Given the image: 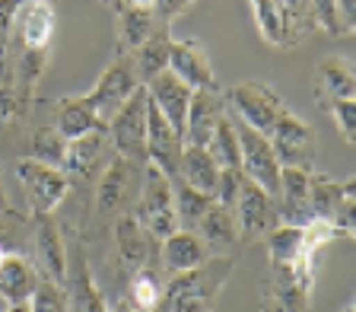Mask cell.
Segmentation results:
<instances>
[{
	"instance_id": "1",
	"label": "cell",
	"mask_w": 356,
	"mask_h": 312,
	"mask_svg": "<svg viewBox=\"0 0 356 312\" xmlns=\"http://www.w3.org/2000/svg\"><path fill=\"white\" fill-rule=\"evenodd\" d=\"M238 265V255H207V261L191 271H178L172 281H165L163 297L156 312H210L220 297V290L232 277Z\"/></svg>"
},
{
	"instance_id": "2",
	"label": "cell",
	"mask_w": 356,
	"mask_h": 312,
	"mask_svg": "<svg viewBox=\"0 0 356 312\" xmlns=\"http://www.w3.org/2000/svg\"><path fill=\"white\" fill-rule=\"evenodd\" d=\"M134 220L143 230L163 242L165 236L178 230V214H175V194H172V178L159 172L156 166H143V182L137 192V208H134Z\"/></svg>"
},
{
	"instance_id": "3",
	"label": "cell",
	"mask_w": 356,
	"mask_h": 312,
	"mask_svg": "<svg viewBox=\"0 0 356 312\" xmlns=\"http://www.w3.org/2000/svg\"><path fill=\"white\" fill-rule=\"evenodd\" d=\"M140 86L143 83H140V77H137V67H134V54H118V58L99 74L96 86L89 89L83 99H86L89 109L96 111V118L102 121V125H108L111 115H115Z\"/></svg>"
},
{
	"instance_id": "4",
	"label": "cell",
	"mask_w": 356,
	"mask_h": 312,
	"mask_svg": "<svg viewBox=\"0 0 356 312\" xmlns=\"http://www.w3.org/2000/svg\"><path fill=\"white\" fill-rule=\"evenodd\" d=\"M111 147L118 156L147 166V89H137L105 125Z\"/></svg>"
},
{
	"instance_id": "5",
	"label": "cell",
	"mask_w": 356,
	"mask_h": 312,
	"mask_svg": "<svg viewBox=\"0 0 356 312\" xmlns=\"http://www.w3.org/2000/svg\"><path fill=\"white\" fill-rule=\"evenodd\" d=\"M16 176L22 182V192L29 201L32 214H54L64 204L67 192H70V178L64 176V169L51 163H42L35 156H26L16 163Z\"/></svg>"
},
{
	"instance_id": "6",
	"label": "cell",
	"mask_w": 356,
	"mask_h": 312,
	"mask_svg": "<svg viewBox=\"0 0 356 312\" xmlns=\"http://www.w3.org/2000/svg\"><path fill=\"white\" fill-rule=\"evenodd\" d=\"M267 141L277 153L280 169H302V172H315V153H318V141L315 131L299 118L296 111H286L267 134Z\"/></svg>"
},
{
	"instance_id": "7",
	"label": "cell",
	"mask_w": 356,
	"mask_h": 312,
	"mask_svg": "<svg viewBox=\"0 0 356 312\" xmlns=\"http://www.w3.org/2000/svg\"><path fill=\"white\" fill-rule=\"evenodd\" d=\"M238 134V169L245 178H252L254 185H261L267 194H277L280 185V163H277V153L270 147L261 131L248 127L245 121H232Z\"/></svg>"
},
{
	"instance_id": "8",
	"label": "cell",
	"mask_w": 356,
	"mask_h": 312,
	"mask_svg": "<svg viewBox=\"0 0 356 312\" xmlns=\"http://www.w3.org/2000/svg\"><path fill=\"white\" fill-rule=\"evenodd\" d=\"M236 226H238V239L242 242H258L264 239L270 230L280 226V217H277V198L267 194L261 185H254L252 178L242 182V192H238L236 208Z\"/></svg>"
},
{
	"instance_id": "9",
	"label": "cell",
	"mask_w": 356,
	"mask_h": 312,
	"mask_svg": "<svg viewBox=\"0 0 356 312\" xmlns=\"http://www.w3.org/2000/svg\"><path fill=\"white\" fill-rule=\"evenodd\" d=\"M229 102L236 105L238 121H245L248 127L261 131L264 137L270 134V127L289 111L274 89L267 86V83H254V80L252 83H238V86L229 93Z\"/></svg>"
},
{
	"instance_id": "10",
	"label": "cell",
	"mask_w": 356,
	"mask_h": 312,
	"mask_svg": "<svg viewBox=\"0 0 356 312\" xmlns=\"http://www.w3.org/2000/svg\"><path fill=\"white\" fill-rule=\"evenodd\" d=\"M143 182V166L127 159V156H115L105 166L102 178H99L96 192V214L99 217H115L124 210V204L131 201L134 188H140Z\"/></svg>"
},
{
	"instance_id": "11",
	"label": "cell",
	"mask_w": 356,
	"mask_h": 312,
	"mask_svg": "<svg viewBox=\"0 0 356 312\" xmlns=\"http://www.w3.org/2000/svg\"><path fill=\"white\" fill-rule=\"evenodd\" d=\"M32 252L35 267L44 281L64 283L67 277V245L54 214H32Z\"/></svg>"
},
{
	"instance_id": "12",
	"label": "cell",
	"mask_w": 356,
	"mask_h": 312,
	"mask_svg": "<svg viewBox=\"0 0 356 312\" xmlns=\"http://www.w3.org/2000/svg\"><path fill=\"white\" fill-rule=\"evenodd\" d=\"M181 150H185L181 134L165 121V115L147 96V163L165 172L169 178H175L178 163H181Z\"/></svg>"
},
{
	"instance_id": "13",
	"label": "cell",
	"mask_w": 356,
	"mask_h": 312,
	"mask_svg": "<svg viewBox=\"0 0 356 312\" xmlns=\"http://www.w3.org/2000/svg\"><path fill=\"white\" fill-rule=\"evenodd\" d=\"M54 22H58V16H54L51 0H22L16 7L13 32L10 36L26 52H48L54 36Z\"/></svg>"
},
{
	"instance_id": "14",
	"label": "cell",
	"mask_w": 356,
	"mask_h": 312,
	"mask_svg": "<svg viewBox=\"0 0 356 312\" xmlns=\"http://www.w3.org/2000/svg\"><path fill=\"white\" fill-rule=\"evenodd\" d=\"M226 115V99L216 86L210 89H194L191 102H188V118H185V134L181 141L188 147H207L213 127L220 125V118Z\"/></svg>"
},
{
	"instance_id": "15",
	"label": "cell",
	"mask_w": 356,
	"mask_h": 312,
	"mask_svg": "<svg viewBox=\"0 0 356 312\" xmlns=\"http://www.w3.org/2000/svg\"><path fill=\"white\" fill-rule=\"evenodd\" d=\"M178 80H185L191 89H210L216 86L213 67H210L207 48L197 38H172L169 45V67Z\"/></svg>"
},
{
	"instance_id": "16",
	"label": "cell",
	"mask_w": 356,
	"mask_h": 312,
	"mask_svg": "<svg viewBox=\"0 0 356 312\" xmlns=\"http://www.w3.org/2000/svg\"><path fill=\"white\" fill-rule=\"evenodd\" d=\"M309 176L302 169H280V185H277V217L283 226H305L312 217L309 198Z\"/></svg>"
},
{
	"instance_id": "17",
	"label": "cell",
	"mask_w": 356,
	"mask_h": 312,
	"mask_svg": "<svg viewBox=\"0 0 356 312\" xmlns=\"http://www.w3.org/2000/svg\"><path fill=\"white\" fill-rule=\"evenodd\" d=\"M147 96L153 99V105L165 115L172 127L178 134H185V118H188V102H191V93L194 89L188 86L185 80H178L172 70H163V74H156L153 80L147 83Z\"/></svg>"
},
{
	"instance_id": "18",
	"label": "cell",
	"mask_w": 356,
	"mask_h": 312,
	"mask_svg": "<svg viewBox=\"0 0 356 312\" xmlns=\"http://www.w3.org/2000/svg\"><path fill=\"white\" fill-rule=\"evenodd\" d=\"M42 283L35 261L22 258V252H10L0 261V303L3 306H26Z\"/></svg>"
},
{
	"instance_id": "19",
	"label": "cell",
	"mask_w": 356,
	"mask_h": 312,
	"mask_svg": "<svg viewBox=\"0 0 356 312\" xmlns=\"http://www.w3.org/2000/svg\"><path fill=\"white\" fill-rule=\"evenodd\" d=\"M156 245L159 242L134 220V214H118V220H115V249H118L121 265L131 267V271L153 265Z\"/></svg>"
},
{
	"instance_id": "20",
	"label": "cell",
	"mask_w": 356,
	"mask_h": 312,
	"mask_svg": "<svg viewBox=\"0 0 356 312\" xmlns=\"http://www.w3.org/2000/svg\"><path fill=\"white\" fill-rule=\"evenodd\" d=\"M315 99L318 105L337 102V99H356V77L350 58H321L315 67Z\"/></svg>"
},
{
	"instance_id": "21",
	"label": "cell",
	"mask_w": 356,
	"mask_h": 312,
	"mask_svg": "<svg viewBox=\"0 0 356 312\" xmlns=\"http://www.w3.org/2000/svg\"><path fill=\"white\" fill-rule=\"evenodd\" d=\"M64 290H67V303H70V312H108V303H105L102 290L96 283V274L89 261L76 258L74 265L67 261V277H64Z\"/></svg>"
},
{
	"instance_id": "22",
	"label": "cell",
	"mask_w": 356,
	"mask_h": 312,
	"mask_svg": "<svg viewBox=\"0 0 356 312\" xmlns=\"http://www.w3.org/2000/svg\"><path fill=\"white\" fill-rule=\"evenodd\" d=\"M197 236L204 239L210 255H229L232 249H238V226H236V214L222 204H210V210L204 214V220L197 223Z\"/></svg>"
},
{
	"instance_id": "23",
	"label": "cell",
	"mask_w": 356,
	"mask_h": 312,
	"mask_svg": "<svg viewBox=\"0 0 356 312\" xmlns=\"http://www.w3.org/2000/svg\"><path fill=\"white\" fill-rule=\"evenodd\" d=\"M159 255H163L165 267H169L172 274H178V271H191V267L204 265L210 252H207V245H204V239L194 230H175L172 236H165L159 242Z\"/></svg>"
},
{
	"instance_id": "24",
	"label": "cell",
	"mask_w": 356,
	"mask_h": 312,
	"mask_svg": "<svg viewBox=\"0 0 356 312\" xmlns=\"http://www.w3.org/2000/svg\"><path fill=\"white\" fill-rule=\"evenodd\" d=\"M156 22L153 7H121L118 10V29H115V54H131L137 52L153 29Z\"/></svg>"
},
{
	"instance_id": "25",
	"label": "cell",
	"mask_w": 356,
	"mask_h": 312,
	"mask_svg": "<svg viewBox=\"0 0 356 312\" xmlns=\"http://www.w3.org/2000/svg\"><path fill=\"white\" fill-rule=\"evenodd\" d=\"M105 141H108V134L105 131H89L83 137H74V141H67L64 147V156H60V169L64 176L74 182L76 176L86 178L92 172V166L99 163V156L105 150Z\"/></svg>"
},
{
	"instance_id": "26",
	"label": "cell",
	"mask_w": 356,
	"mask_h": 312,
	"mask_svg": "<svg viewBox=\"0 0 356 312\" xmlns=\"http://www.w3.org/2000/svg\"><path fill=\"white\" fill-rule=\"evenodd\" d=\"M54 127L64 141H74L83 137L89 131H105V125L96 118V111L86 105L83 96H67L58 99V109H54Z\"/></svg>"
},
{
	"instance_id": "27",
	"label": "cell",
	"mask_w": 356,
	"mask_h": 312,
	"mask_svg": "<svg viewBox=\"0 0 356 312\" xmlns=\"http://www.w3.org/2000/svg\"><path fill=\"white\" fill-rule=\"evenodd\" d=\"M169 45H172V26L159 22L153 29V36H149L137 52H131L134 67H137V77H140L143 86H147L156 74H163L165 67H169Z\"/></svg>"
},
{
	"instance_id": "28",
	"label": "cell",
	"mask_w": 356,
	"mask_h": 312,
	"mask_svg": "<svg viewBox=\"0 0 356 312\" xmlns=\"http://www.w3.org/2000/svg\"><path fill=\"white\" fill-rule=\"evenodd\" d=\"M175 178H181V182H188L191 188H197V192H204V194L213 198L216 178H220V166L213 163V156L207 153V147H188L185 143Z\"/></svg>"
},
{
	"instance_id": "29",
	"label": "cell",
	"mask_w": 356,
	"mask_h": 312,
	"mask_svg": "<svg viewBox=\"0 0 356 312\" xmlns=\"http://www.w3.org/2000/svg\"><path fill=\"white\" fill-rule=\"evenodd\" d=\"M252 13H254V26H258L261 38H264L267 45H274V48H289V45H296V38L289 32L277 0H252Z\"/></svg>"
},
{
	"instance_id": "30",
	"label": "cell",
	"mask_w": 356,
	"mask_h": 312,
	"mask_svg": "<svg viewBox=\"0 0 356 312\" xmlns=\"http://www.w3.org/2000/svg\"><path fill=\"white\" fill-rule=\"evenodd\" d=\"M343 188L347 182H337V178H327V176H309V198H312V217L315 220H334L337 208L343 201ZM334 226V223H331Z\"/></svg>"
},
{
	"instance_id": "31",
	"label": "cell",
	"mask_w": 356,
	"mask_h": 312,
	"mask_svg": "<svg viewBox=\"0 0 356 312\" xmlns=\"http://www.w3.org/2000/svg\"><path fill=\"white\" fill-rule=\"evenodd\" d=\"M172 194H175V214H178V226L185 230H197V223L204 220V214L210 210L213 198L197 188H191L188 182H178L172 178Z\"/></svg>"
},
{
	"instance_id": "32",
	"label": "cell",
	"mask_w": 356,
	"mask_h": 312,
	"mask_svg": "<svg viewBox=\"0 0 356 312\" xmlns=\"http://www.w3.org/2000/svg\"><path fill=\"white\" fill-rule=\"evenodd\" d=\"M163 277L153 265H143L137 271H131V287H127V299L143 312H156L159 297H163Z\"/></svg>"
},
{
	"instance_id": "33",
	"label": "cell",
	"mask_w": 356,
	"mask_h": 312,
	"mask_svg": "<svg viewBox=\"0 0 356 312\" xmlns=\"http://www.w3.org/2000/svg\"><path fill=\"white\" fill-rule=\"evenodd\" d=\"M207 153L213 156V163L220 169H238V134L229 115H222L220 125L213 127L207 141Z\"/></svg>"
},
{
	"instance_id": "34",
	"label": "cell",
	"mask_w": 356,
	"mask_h": 312,
	"mask_svg": "<svg viewBox=\"0 0 356 312\" xmlns=\"http://www.w3.org/2000/svg\"><path fill=\"white\" fill-rule=\"evenodd\" d=\"M67 141L58 134V127L48 125V127H38L35 137H32V156L42 159V163H51L60 169V156H64Z\"/></svg>"
},
{
	"instance_id": "35",
	"label": "cell",
	"mask_w": 356,
	"mask_h": 312,
	"mask_svg": "<svg viewBox=\"0 0 356 312\" xmlns=\"http://www.w3.org/2000/svg\"><path fill=\"white\" fill-rule=\"evenodd\" d=\"M29 312H70L64 283H51L42 277V283L35 287V293L29 299Z\"/></svg>"
},
{
	"instance_id": "36",
	"label": "cell",
	"mask_w": 356,
	"mask_h": 312,
	"mask_svg": "<svg viewBox=\"0 0 356 312\" xmlns=\"http://www.w3.org/2000/svg\"><path fill=\"white\" fill-rule=\"evenodd\" d=\"M321 109L334 118V127L341 131V137L353 147L356 143V99H337V102H325Z\"/></svg>"
},
{
	"instance_id": "37",
	"label": "cell",
	"mask_w": 356,
	"mask_h": 312,
	"mask_svg": "<svg viewBox=\"0 0 356 312\" xmlns=\"http://www.w3.org/2000/svg\"><path fill=\"white\" fill-rule=\"evenodd\" d=\"M312 22L334 38L347 36L341 26V13H337V0H312Z\"/></svg>"
},
{
	"instance_id": "38",
	"label": "cell",
	"mask_w": 356,
	"mask_h": 312,
	"mask_svg": "<svg viewBox=\"0 0 356 312\" xmlns=\"http://www.w3.org/2000/svg\"><path fill=\"white\" fill-rule=\"evenodd\" d=\"M242 169H220V178H216V188H213V201L222 204V208H236L238 192H242Z\"/></svg>"
},
{
	"instance_id": "39",
	"label": "cell",
	"mask_w": 356,
	"mask_h": 312,
	"mask_svg": "<svg viewBox=\"0 0 356 312\" xmlns=\"http://www.w3.org/2000/svg\"><path fill=\"white\" fill-rule=\"evenodd\" d=\"M22 109H26V102L19 99L13 83H0V127H7Z\"/></svg>"
},
{
	"instance_id": "40",
	"label": "cell",
	"mask_w": 356,
	"mask_h": 312,
	"mask_svg": "<svg viewBox=\"0 0 356 312\" xmlns=\"http://www.w3.org/2000/svg\"><path fill=\"white\" fill-rule=\"evenodd\" d=\"M191 3H194V0H153L156 22H165V26H172V20L185 13Z\"/></svg>"
},
{
	"instance_id": "41",
	"label": "cell",
	"mask_w": 356,
	"mask_h": 312,
	"mask_svg": "<svg viewBox=\"0 0 356 312\" xmlns=\"http://www.w3.org/2000/svg\"><path fill=\"white\" fill-rule=\"evenodd\" d=\"M19 0H0V54L10 48V32H13V16Z\"/></svg>"
},
{
	"instance_id": "42",
	"label": "cell",
	"mask_w": 356,
	"mask_h": 312,
	"mask_svg": "<svg viewBox=\"0 0 356 312\" xmlns=\"http://www.w3.org/2000/svg\"><path fill=\"white\" fill-rule=\"evenodd\" d=\"M337 13H341V26L347 36L356 29V0H337Z\"/></svg>"
},
{
	"instance_id": "43",
	"label": "cell",
	"mask_w": 356,
	"mask_h": 312,
	"mask_svg": "<svg viewBox=\"0 0 356 312\" xmlns=\"http://www.w3.org/2000/svg\"><path fill=\"white\" fill-rule=\"evenodd\" d=\"M108 312H143V309H137V306H134L131 299H127V293H121V297L108 306Z\"/></svg>"
},
{
	"instance_id": "44",
	"label": "cell",
	"mask_w": 356,
	"mask_h": 312,
	"mask_svg": "<svg viewBox=\"0 0 356 312\" xmlns=\"http://www.w3.org/2000/svg\"><path fill=\"white\" fill-rule=\"evenodd\" d=\"M10 210V198H7V188H3V182H0V214H7Z\"/></svg>"
},
{
	"instance_id": "45",
	"label": "cell",
	"mask_w": 356,
	"mask_h": 312,
	"mask_svg": "<svg viewBox=\"0 0 356 312\" xmlns=\"http://www.w3.org/2000/svg\"><path fill=\"white\" fill-rule=\"evenodd\" d=\"M121 7H153V0H121Z\"/></svg>"
},
{
	"instance_id": "46",
	"label": "cell",
	"mask_w": 356,
	"mask_h": 312,
	"mask_svg": "<svg viewBox=\"0 0 356 312\" xmlns=\"http://www.w3.org/2000/svg\"><path fill=\"white\" fill-rule=\"evenodd\" d=\"M3 312H29V303H26V306H7Z\"/></svg>"
},
{
	"instance_id": "47",
	"label": "cell",
	"mask_w": 356,
	"mask_h": 312,
	"mask_svg": "<svg viewBox=\"0 0 356 312\" xmlns=\"http://www.w3.org/2000/svg\"><path fill=\"white\" fill-rule=\"evenodd\" d=\"M341 312H356V306H353V303H347V306H343Z\"/></svg>"
},
{
	"instance_id": "48",
	"label": "cell",
	"mask_w": 356,
	"mask_h": 312,
	"mask_svg": "<svg viewBox=\"0 0 356 312\" xmlns=\"http://www.w3.org/2000/svg\"><path fill=\"white\" fill-rule=\"evenodd\" d=\"M7 255H10V252H7V249H3V245H0V261L7 258Z\"/></svg>"
},
{
	"instance_id": "49",
	"label": "cell",
	"mask_w": 356,
	"mask_h": 312,
	"mask_svg": "<svg viewBox=\"0 0 356 312\" xmlns=\"http://www.w3.org/2000/svg\"><path fill=\"white\" fill-rule=\"evenodd\" d=\"M19 3H22V0H19Z\"/></svg>"
}]
</instances>
